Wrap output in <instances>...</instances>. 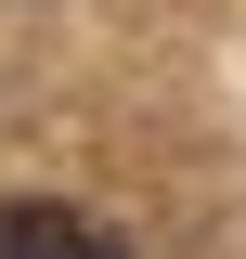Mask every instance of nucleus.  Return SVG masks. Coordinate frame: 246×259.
Returning a JSON list of instances; mask_svg holds the SVG:
<instances>
[{
    "label": "nucleus",
    "mask_w": 246,
    "mask_h": 259,
    "mask_svg": "<svg viewBox=\"0 0 246 259\" xmlns=\"http://www.w3.org/2000/svg\"><path fill=\"white\" fill-rule=\"evenodd\" d=\"M0 259H130V233L91 221V207H52V194H13L0 207Z\"/></svg>",
    "instance_id": "nucleus-1"
}]
</instances>
